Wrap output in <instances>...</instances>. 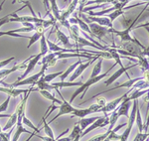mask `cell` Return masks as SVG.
I'll return each instance as SVG.
<instances>
[{
	"label": "cell",
	"mask_w": 149,
	"mask_h": 141,
	"mask_svg": "<svg viewBox=\"0 0 149 141\" xmlns=\"http://www.w3.org/2000/svg\"><path fill=\"white\" fill-rule=\"evenodd\" d=\"M48 51H49V47H48L47 39H46L45 34H44L40 39V53L45 56V55L48 54Z\"/></svg>",
	"instance_id": "27"
},
{
	"label": "cell",
	"mask_w": 149,
	"mask_h": 141,
	"mask_svg": "<svg viewBox=\"0 0 149 141\" xmlns=\"http://www.w3.org/2000/svg\"><path fill=\"white\" fill-rule=\"evenodd\" d=\"M149 137V133L148 132H138L137 134H136L135 138L133 139V141H145L147 138Z\"/></svg>",
	"instance_id": "34"
},
{
	"label": "cell",
	"mask_w": 149,
	"mask_h": 141,
	"mask_svg": "<svg viewBox=\"0 0 149 141\" xmlns=\"http://www.w3.org/2000/svg\"><path fill=\"white\" fill-rule=\"evenodd\" d=\"M15 60V57H10V58L4 60V61H1L0 62V70H1L3 67H5L6 65H8V64H10L12 61H14Z\"/></svg>",
	"instance_id": "38"
},
{
	"label": "cell",
	"mask_w": 149,
	"mask_h": 141,
	"mask_svg": "<svg viewBox=\"0 0 149 141\" xmlns=\"http://www.w3.org/2000/svg\"><path fill=\"white\" fill-rule=\"evenodd\" d=\"M35 133H37V132H33L32 134H30V136H29V137H28L25 141H30V140H31V138H32L33 136H35Z\"/></svg>",
	"instance_id": "44"
},
{
	"label": "cell",
	"mask_w": 149,
	"mask_h": 141,
	"mask_svg": "<svg viewBox=\"0 0 149 141\" xmlns=\"http://www.w3.org/2000/svg\"><path fill=\"white\" fill-rule=\"evenodd\" d=\"M135 66H138V63H135L134 65H132V66H129V67H122V68H119L118 70H117L116 72H114L113 74H112L111 76H109V78H107V81H105L104 83V85H110L112 83H114L115 81L117 80V78H119V76H121L122 75H123L124 73L126 74L127 76H128V74H127V71L129 70V69H131V68H133V67H135Z\"/></svg>",
	"instance_id": "10"
},
{
	"label": "cell",
	"mask_w": 149,
	"mask_h": 141,
	"mask_svg": "<svg viewBox=\"0 0 149 141\" xmlns=\"http://www.w3.org/2000/svg\"><path fill=\"white\" fill-rule=\"evenodd\" d=\"M54 87H56V88H71V87H81L83 85L81 82H66V81H63V82H59V83H52Z\"/></svg>",
	"instance_id": "19"
},
{
	"label": "cell",
	"mask_w": 149,
	"mask_h": 141,
	"mask_svg": "<svg viewBox=\"0 0 149 141\" xmlns=\"http://www.w3.org/2000/svg\"><path fill=\"white\" fill-rule=\"evenodd\" d=\"M64 73V71H59V72H57V73H53V74H48V75H43L40 78V80L41 81H43V82H46L48 83H50L52 82L54 78H59L60 76L62 75V74Z\"/></svg>",
	"instance_id": "25"
},
{
	"label": "cell",
	"mask_w": 149,
	"mask_h": 141,
	"mask_svg": "<svg viewBox=\"0 0 149 141\" xmlns=\"http://www.w3.org/2000/svg\"><path fill=\"white\" fill-rule=\"evenodd\" d=\"M44 56L43 54H37V55H33V56H31V58L30 60L28 61V64H27V66H26V69H25V72L21 75L19 78H17V81H21V80H23V78H27L29 74L31 73L33 70L35 69V67L37 64H39V62H40V60L42 59V57Z\"/></svg>",
	"instance_id": "5"
},
{
	"label": "cell",
	"mask_w": 149,
	"mask_h": 141,
	"mask_svg": "<svg viewBox=\"0 0 149 141\" xmlns=\"http://www.w3.org/2000/svg\"><path fill=\"white\" fill-rule=\"evenodd\" d=\"M95 103H97L98 106H100L102 107H103L107 104V100H105L104 97H97V101H95Z\"/></svg>",
	"instance_id": "39"
},
{
	"label": "cell",
	"mask_w": 149,
	"mask_h": 141,
	"mask_svg": "<svg viewBox=\"0 0 149 141\" xmlns=\"http://www.w3.org/2000/svg\"><path fill=\"white\" fill-rule=\"evenodd\" d=\"M70 32V37L74 41V44L77 42L78 38L80 37V27L78 26V24H72L71 27L69 29Z\"/></svg>",
	"instance_id": "23"
},
{
	"label": "cell",
	"mask_w": 149,
	"mask_h": 141,
	"mask_svg": "<svg viewBox=\"0 0 149 141\" xmlns=\"http://www.w3.org/2000/svg\"><path fill=\"white\" fill-rule=\"evenodd\" d=\"M81 132H83V130L81 129V126H79V124L77 123L76 125L74 126V129H73V131L71 132V134L69 135V137L71 138V140H72V141H73L78 135H81Z\"/></svg>",
	"instance_id": "32"
},
{
	"label": "cell",
	"mask_w": 149,
	"mask_h": 141,
	"mask_svg": "<svg viewBox=\"0 0 149 141\" xmlns=\"http://www.w3.org/2000/svg\"><path fill=\"white\" fill-rule=\"evenodd\" d=\"M111 69H113V68H112V66H111V68H110L109 70L107 72V73L102 74V75H100V76H95V78H88V82L85 83H83V85H81V87H79V88H77V90L74 92V94H72L71 99H70V100H69L70 103L72 104V102H74V100L76 99L77 97H78L79 95H80L81 94V95L80 99H83V97L86 95V92H88V88H90L91 87H92L93 85H95V83H98V82H100V81H102V78H104L105 76H107V75H109V71H111Z\"/></svg>",
	"instance_id": "1"
},
{
	"label": "cell",
	"mask_w": 149,
	"mask_h": 141,
	"mask_svg": "<svg viewBox=\"0 0 149 141\" xmlns=\"http://www.w3.org/2000/svg\"><path fill=\"white\" fill-rule=\"evenodd\" d=\"M74 46L78 47V48H81L84 46H88V47H93V48H95V49L100 50V51H102V49H100V47L97 46L95 44H93V43H92L91 41H88V39H86L85 37H79L78 40H77V42L74 43Z\"/></svg>",
	"instance_id": "17"
},
{
	"label": "cell",
	"mask_w": 149,
	"mask_h": 141,
	"mask_svg": "<svg viewBox=\"0 0 149 141\" xmlns=\"http://www.w3.org/2000/svg\"><path fill=\"white\" fill-rule=\"evenodd\" d=\"M131 106H132V102L125 97V99L121 101L120 106L116 108L118 117H120V116H125V117L128 118L129 117V111H130Z\"/></svg>",
	"instance_id": "11"
},
{
	"label": "cell",
	"mask_w": 149,
	"mask_h": 141,
	"mask_svg": "<svg viewBox=\"0 0 149 141\" xmlns=\"http://www.w3.org/2000/svg\"><path fill=\"white\" fill-rule=\"evenodd\" d=\"M102 108V107L100 106H98L97 103H93L88 107V108H84V109L74 108L72 115L76 116V117H79V118H84V117H86V116H88V114L95 113V112H100Z\"/></svg>",
	"instance_id": "7"
},
{
	"label": "cell",
	"mask_w": 149,
	"mask_h": 141,
	"mask_svg": "<svg viewBox=\"0 0 149 141\" xmlns=\"http://www.w3.org/2000/svg\"><path fill=\"white\" fill-rule=\"evenodd\" d=\"M102 62H103V58L102 57H100L97 59V62L93 68L92 74H91L90 78H95V76H97L100 75H102Z\"/></svg>",
	"instance_id": "20"
},
{
	"label": "cell",
	"mask_w": 149,
	"mask_h": 141,
	"mask_svg": "<svg viewBox=\"0 0 149 141\" xmlns=\"http://www.w3.org/2000/svg\"><path fill=\"white\" fill-rule=\"evenodd\" d=\"M23 116V115H22ZM22 116L21 117H18L17 122H16V131L13 135V138H12L11 141H18V139L20 138V135L22 133H28V134H32L35 131H29L26 128H24V125L22 123Z\"/></svg>",
	"instance_id": "14"
},
{
	"label": "cell",
	"mask_w": 149,
	"mask_h": 141,
	"mask_svg": "<svg viewBox=\"0 0 149 141\" xmlns=\"http://www.w3.org/2000/svg\"><path fill=\"white\" fill-rule=\"evenodd\" d=\"M56 139H57V141H72L69 136L68 137H60V138L56 137Z\"/></svg>",
	"instance_id": "42"
},
{
	"label": "cell",
	"mask_w": 149,
	"mask_h": 141,
	"mask_svg": "<svg viewBox=\"0 0 149 141\" xmlns=\"http://www.w3.org/2000/svg\"><path fill=\"white\" fill-rule=\"evenodd\" d=\"M88 27H90L91 31H92L93 37H97L100 40H102V38L105 37L107 34L110 33V28L104 27V26L98 25L97 23L93 22H88Z\"/></svg>",
	"instance_id": "6"
},
{
	"label": "cell",
	"mask_w": 149,
	"mask_h": 141,
	"mask_svg": "<svg viewBox=\"0 0 149 141\" xmlns=\"http://www.w3.org/2000/svg\"><path fill=\"white\" fill-rule=\"evenodd\" d=\"M135 122L138 126V132H143V122H142V117H141L140 114V109H139V106H137L136 109V118H135Z\"/></svg>",
	"instance_id": "29"
},
{
	"label": "cell",
	"mask_w": 149,
	"mask_h": 141,
	"mask_svg": "<svg viewBox=\"0 0 149 141\" xmlns=\"http://www.w3.org/2000/svg\"><path fill=\"white\" fill-rule=\"evenodd\" d=\"M1 36H11V37H17V38H25V39H30L29 36H24L19 33H13L12 31H4V32H0V37Z\"/></svg>",
	"instance_id": "31"
},
{
	"label": "cell",
	"mask_w": 149,
	"mask_h": 141,
	"mask_svg": "<svg viewBox=\"0 0 149 141\" xmlns=\"http://www.w3.org/2000/svg\"><path fill=\"white\" fill-rule=\"evenodd\" d=\"M107 138L109 139V141H116V140L119 141V139H120V135H117L116 132H114L113 130H111L109 134V136H107Z\"/></svg>",
	"instance_id": "36"
},
{
	"label": "cell",
	"mask_w": 149,
	"mask_h": 141,
	"mask_svg": "<svg viewBox=\"0 0 149 141\" xmlns=\"http://www.w3.org/2000/svg\"><path fill=\"white\" fill-rule=\"evenodd\" d=\"M138 106V99L133 100L132 102V108L130 110V113H129V117H128V123H127V128L125 129L123 133L120 135V139L119 141H127L128 140V137L131 133L132 127L134 125V122H135V118H136V109H137Z\"/></svg>",
	"instance_id": "3"
},
{
	"label": "cell",
	"mask_w": 149,
	"mask_h": 141,
	"mask_svg": "<svg viewBox=\"0 0 149 141\" xmlns=\"http://www.w3.org/2000/svg\"><path fill=\"white\" fill-rule=\"evenodd\" d=\"M47 69L48 68L46 66L43 65L41 71L39 72V73L35 74V75L27 76V78H23V80H21V81H16L15 83H10V85L5 83L3 81H0V85H3L4 87H6V88H17V87H22V85H31V87H35L36 83H37L38 81L40 80L41 76L45 74V71H46Z\"/></svg>",
	"instance_id": "2"
},
{
	"label": "cell",
	"mask_w": 149,
	"mask_h": 141,
	"mask_svg": "<svg viewBox=\"0 0 149 141\" xmlns=\"http://www.w3.org/2000/svg\"><path fill=\"white\" fill-rule=\"evenodd\" d=\"M98 58H100V57L97 56L95 58H93V59H92V60H88V61L86 62V63H85V64H84L83 62H81L80 65H79V66L76 68V70L74 71L73 75H72V76H71V78H70V82H74V80H76V78H78L79 76H80L81 75V74H83L84 72H85L86 69H88V67H90V66L93 63V62L97 61V59H98Z\"/></svg>",
	"instance_id": "9"
},
{
	"label": "cell",
	"mask_w": 149,
	"mask_h": 141,
	"mask_svg": "<svg viewBox=\"0 0 149 141\" xmlns=\"http://www.w3.org/2000/svg\"><path fill=\"white\" fill-rule=\"evenodd\" d=\"M14 127H15V126H14ZM14 127H12L9 132H6V131L0 132V141H10V135H11V133L13 132Z\"/></svg>",
	"instance_id": "33"
},
{
	"label": "cell",
	"mask_w": 149,
	"mask_h": 141,
	"mask_svg": "<svg viewBox=\"0 0 149 141\" xmlns=\"http://www.w3.org/2000/svg\"><path fill=\"white\" fill-rule=\"evenodd\" d=\"M58 94H59L60 97H61L62 101H63V102H62V104L59 107V112H58V114H57L56 116H55L54 118L51 119V120H50L49 122H48L49 124L52 123V122H54L55 120H57V119L59 118V117H61V116L66 115V114H72L74 112V108H76V107H74L71 103H70L69 101H67V100L64 99L63 95H62V94H61V92H58Z\"/></svg>",
	"instance_id": "4"
},
{
	"label": "cell",
	"mask_w": 149,
	"mask_h": 141,
	"mask_svg": "<svg viewBox=\"0 0 149 141\" xmlns=\"http://www.w3.org/2000/svg\"><path fill=\"white\" fill-rule=\"evenodd\" d=\"M149 27V22H146V23H143V24H140V25H137L135 26V28L137 29V28H144V27Z\"/></svg>",
	"instance_id": "43"
},
{
	"label": "cell",
	"mask_w": 149,
	"mask_h": 141,
	"mask_svg": "<svg viewBox=\"0 0 149 141\" xmlns=\"http://www.w3.org/2000/svg\"><path fill=\"white\" fill-rule=\"evenodd\" d=\"M128 94H128V92H127L123 95H122V97H117V99L111 100V101H109V102H107V104L102 107L100 112H103V115H109V112H111V111H113L114 109H116L117 107H118L119 104L121 103L122 100L125 99Z\"/></svg>",
	"instance_id": "8"
},
{
	"label": "cell",
	"mask_w": 149,
	"mask_h": 141,
	"mask_svg": "<svg viewBox=\"0 0 149 141\" xmlns=\"http://www.w3.org/2000/svg\"><path fill=\"white\" fill-rule=\"evenodd\" d=\"M48 114V111H46V113H45V115L42 117V122L43 124H44V126H43V128H44V131H45V134H46V136H48V137L52 138V139H56V137H55L54 135V132H53L52 128L50 127L49 123L47 122L46 120V116Z\"/></svg>",
	"instance_id": "22"
},
{
	"label": "cell",
	"mask_w": 149,
	"mask_h": 141,
	"mask_svg": "<svg viewBox=\"0 0 149 141\" xmlns=\"http://www.w3.org/2000/svg\"><path fill=\"white\" fill-rule=\"evenodd\" d=\"M30 88L28 90H21V88H6V87H0V92H4V94H8L11 97H16L21 94H26L29 92Z\"/></svg>",
	"instance_id": "13"
},
{
	"label": "cell",
	"mask_w": 149,
	"mask_h": 141,
	"mask_svg": "<svg viewBox=\"0 0 149 141\" xmlns=\"http://www.w3.org/2000/svg\"><path fill=\"white\" fill-rule=\"evenodd\" d=\"M81 63V59H79L78 61L76 62V63L73 64V65L70 66L66 71H64V73L59 76V78L61 80V82H63V81H65L66 78H68L69 76H70V75H71L72 73H74V71L76 70V68H77V67H78L79 65H80Z\"/></svg>",
	"instance_id": "18"
},
{
	"label": "cell",
	"mask_w": 149,
	"mask_h": 141,
	"mask_svg": "<svg viewBox=\"0 0 149 141\" xmlns=\"http://www.w3.org/2000/svg\"><path fill=\"white\" fill-rule=\"evenodd\" d=\"M88 19L91 22L97 23L98 25L104 26L107 28H113V24L107 16H88Z\"/></svg>",
	"instance_id": "12"
},
{
	"label": "cell",
	"mask_w": 149,
	"mask_h": 141,
	"mask_svg": "<svg viewBox=\"0 0 149 141\" xmlns=\"http://www.w3.org/2000/svg\"><path fill=\"white\" fill-rule=\"evenodd\" d=\"M0 132H2V127H1V125H0Z\"/></svg>",
	"instance_id": "45"
},
{
	"label": "cell",
	"mask_w": 149,
	"mask_h": 141,
	"mask_svg": "<svg viewBox=\"0 0 149 141\" xmlns=\"http://www.w3.org/2000/svg\"><path fill=\"white\" fill-rule=\"evenodd\" d=\"M142 74H143V76H142L143 80L145 81V82H148L149 83V69H148V70L142 72Z\"/></svg>",
	"instance_id": "40"
},
{
	"label": "cell",
	"mask_w": 149,
	"mask_h": 141,
	"mask_svg": "<svg viewBox=\"0 0 149 141\" xmlns=\"http://www.w3.org/2000/svg\"><path fill=\"white\" fill-rule=\"evenodd\" d=\"M10 99L11 97H9L4 100V102L2 104H0V113H3L4 111L7 110V108H8V106H9V102H10Z\"/></svg>",
	"instance_id": "35"
},
{
	"label": "cell",
	"mask_w": 149,
	"mask_h": 141,
	"mask_svg": "<svg viewBox=\"0 0 149 141\" xmlns=\"http://www.w3.org/2000/svg\"><path fill=\"white\" fill-rule=\"evenodd\" d=\"M22 123H23L24 126H27V127L31 128V129H32L33 131H35V132H37V133L40 132V128L36 127L34 124H33L27 117H26V114H23V116H22Z\"/></svg>",
	"instance_id": "28"
},
{
	"label": "cell",
	"mask_w": 149,
	"mask_h": 141,
	"mask_svg": "<svg viewBox=\"0 0 149 141\" xmlns=\"http://www.w3.org/2000/svg\"><path fill=\"white\" fill-rule=\"evenodd\" d=\"M43 4H44L45 10H46V15H50L51 13V4H50V0H43Z\"/></svg>",
	"instance_id": "37"
},
{
	"label": "cell",
	"mask_w": 149,
	"mask_h": 141,
	"mask_svg": "<svg viewBox=\"0 0 149 141\" xmlns=\"http://www.w3.org/2000/svg\"><path fill=\"white\" fill-rule=\"evenodd\" d=\"M17 119H18V114H17V112L15 111L13 114H11V115L9 116L8 121L6 122L5 126L2 127V131H7V130L11 129L12 127H14L16 122H17Z\"/></svg>",
	"instance_id": "21"
},
{
	"label": "cell",
	"mask_w": 149,
	"mask_h": 141,
	"mask_svg": "<svg viewBox=\"0 0 149 141\" xmlns=\"http://www.w3.org/2000/svg\"><path fill=\"white\" fill-rule=\"evenodd\" d=\"M39 92L43 97H45V99H48V100H51V101H53V103H59L60 106H61L62 102H63L62 100L56 99V97H55L54 95L49 92V90H39Z\"/></svg>",
	"instance_id": "26"
},
{
	"label": "cell",
	"mask_w": 149,
	"mask_h": 141,
	"mask_svg": "<svg viewBox=\"0 0 149 141\" xmlns=\"http://www.w3.org/2000/svg\"><path fill=\"white\" fill-rule=\"evenodd\" d=\"M55 30H56L55 32H56V36H57L58 40H59V41L64 45V47H66V49H73L74 47H76L74 46V44H72V43L70 42V38L68 37V36L65 34L64 32H62V31L60 30L57 26L55 27Z\"/></svg>",
	"instance_id": "15"
},
{
	"label": "cell",
	"mask_w": 149,
	"mask_h": 141,
	"mask_svg": "<svg viewBox=\"0 0 149 141\" xmlns=\"http://www.w3.org/2000/svg\"><path fill=\"white\" fill-rule=\"evenodd\" d=\"M98 117H100V116H97V117H90V118H85V117L81 118L80 120L78 121V124L81 126V129L84 131L86 127H88L91 124L95 122Z\"/></svg>",
	"instance_id": "24"
},
{
	"label": "cell",
	"mask_w": 149,
	"mask_h": 141,
	"mask_svg": "<svg viewBox=\"0 0 149 141\" xmlns=\"http://www.w3.org/2000/svg\"><path fill=\"white\" fill-rule=\"evenodd\" d=\"M123 14H124L123 9H117V10H114V11H112L111 13H109V15H107V17L110 19V21H111L112 23H113V21L117 17H119V16L123 15Z\"/></svg>",
	"instance_id": "30"
},
{
	"label": "cell",
	"mask_w": 149,
	"mask_h": 141,
	"mask_svg": "<svg viewBox=\"0 0 149 141\" xmlns=\"http://www.w3.org/2000/svg\"><path fill=\"white\" fill-rule=\"evenodd\" d=\"M146 29V31H147V33L149 34V27L147 26V27H144ZM143 54H144V56L145 57H147V58H149V46L148 47H146V49L144 50V52H143Z\"/></svg>",
	"instance_id": "41"
},
{
	"label": "cell",
	"mask_w": 149,
	"mask_h": 141,
	"mask_svg": "<svg viewBox=\"0 0 149 141\" xmlns=\"http://www.w3.org/2000/svg\"><path fill=\"white\" fill-rule=\"evenodd\" d=\"M57 54L55 52H52V53L45 55V56L42 57V59L40 60L39 65H44L46 66L47 68H50V67H53L56 65L57 63Z\"/></svg>",
	"instance_id": "16"
}]
</instances>
